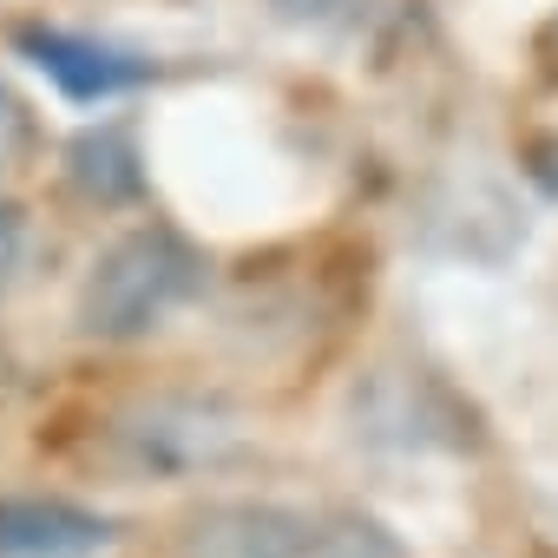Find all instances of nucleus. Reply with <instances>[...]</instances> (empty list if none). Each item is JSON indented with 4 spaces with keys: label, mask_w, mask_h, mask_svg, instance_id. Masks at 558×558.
Listing matches in <instances>:
<instances>
[{
    "label": "nucleus",
    "mask_w": 558,
    "mask_h": 558,
    "mask_svg": "<svg viewBox=\"0 0 558 558\" xmlns=\"http://www.w3.org/2000/svg\"><path fill=\"white\" fill-rule=\"evenodd\" d=\"M178 558H408V545L349 506H276L230 499L204 506L178 532Z\"/></svg>",
    "instance_id": "nucleus-1"
},
{
    "label": "nucleus",
    "mask_w": 558,
    "mask_h": 558,
    "mask_svg": "<svg viewBox=\"0 0 558 558\" xmlns=\"http://www.w3.org/2000/svg\"><path fill=\"white\" fill-rule=\"evenodd\" d=\"M204 283V256L171 230V223H145L125 230L86 276L80 290V329L99 342H138L151 336L171 310H184Z\"/></svg>",
    "instance_id": "nucleus-2"
},
{
    "label": "nucleus",
    "mask_w": 558,
    "mask_h": 558,
    "mask_svg": "<svg viewBox=\"0 0 558 558\" xmlns=\"http://www.w3.org/2000/svg\"><path fill=\"white\" fill-rule=\"evenodd\" d=\"M119 447L138 473H197L236 447V414L204 395H151L119 414Z\"/></svg>",
    "instance_id": "nucleus-3"
},
{
    "label": "nucleus",
    "mask_w": 558,
    "mask_h": 558,
    "mask_svg": "<svg viewBox=\"0 0 558 558\" xmlns=\"http://www.w3.org/2000/svg\"><path fill=\"white\" fill-rule=\"evenodd\" d=\"M21 53L80 106H106V99L151 80V60H138L125 47H106L93 34H66V27H21Z\"/></svg>",
    "instance_id": "nucleus-4"
},
{
    "label": "nucleus",
    "mask_w": 558,
    "mask_h": 558,
    "mask_svg": "<svg viewBox=\"0 0 558 558\" xmlns=\"http://www.w3.org/2000/svg\"><path fill=\"white\" fill-rule=\"evenodd\" d=\"M112 525L73 499H0V558H99Z\"/></svg>",
    "instance_id": "nucleus-5"
},
{
    "label": "nucleus",
    "mask_w": 558,
    "mask_h": 558,
    "mask_svg": "<svg viewBox=\"0 0 558 558\" xmlns=\"http://www.w3.org/2000/svg\"><path fill=\"white\" fill-rule=\"evenodd\" d=\"M73 184L86 197H99V204L132 197L138 191V151H132V138L125 132H86L73 145Z\"/></svg>",
    "instance_id": "nucleus-6"
},
{
    "label": "nucleus",
    "mask_w": 558,
    "mask_h": 558,
    "mask_svg": "<svg viewBox=\"0 0 558 558\" xmlns=\"http://www.w3.org/2000/svg\"><path fill=\"white\" fill-rule=\"evenodd\" d=\"M27 151H34V112L8 80H0V178H14L27 165Z\"/></svg>",
    "instance_id": "nucleus-7"
},
{
    "label": "nucleus",
    "mask_w": 558,
    "mask_h": 558,
    "mask_svg": "<svg viewBox=\"0 0 558 558\" xmlns=\"http://www.w3.org/2000/svg\"><path fill=\"white\" fill-rule=\"evenodd\" d=\"M276 8H283L290 21H329V14L349 8V0H276Z\"/></svg>",
    "instance_id": "nucleus-8"
},
{
    "label": "nucleus",
    "mask_w": 558,
    "mask_h": 558,
    "mask_svg": "<svg viewBox=\"0 0 558 558\" xmlns=\"http://www.w3.org/2000/svg\"><path fill=\"white\" fill-rule=\"evenodd\" d=\"M14 250H21V230H14V217H8V204H0V276L14 269Z\"/></svg>",
    "instance_id": "nucleus-9"
}]
</instances>
